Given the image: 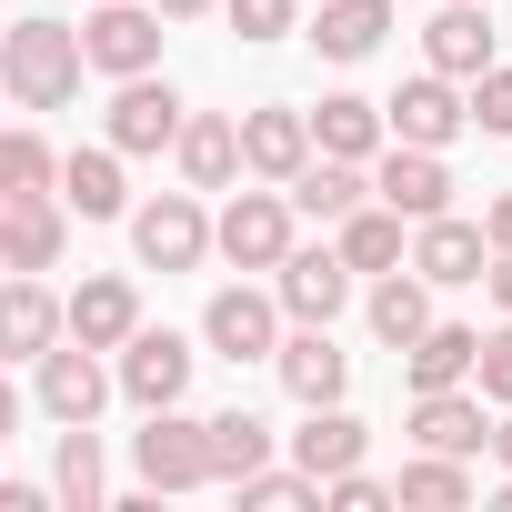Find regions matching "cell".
Wrapping results in <instances>:
<instances>
[{
	"label": "cell",
	"mask_w": 512,
	"mask_h": 512,
	"mask_svg": "<svg viewBox=\"0 0 512 512\" xmlns=\"http://www.w3.org/2000/svg\"><path fill=\"white\" fill-rule=\"evenodd\" d=\"M81 71H91V41L61 31V21H21L11 41H0V81H11L21 111H61L81 91Z\"/></svg>",
	"instance_id": "6da1fadb"
},
{
	"label": "cell",
	"mask_w": 512,
	"mask_h": 512,
	"mask_svg": "<svg viewBox=\"0 0 512 512\" xmlns=\"http://www.w3.org/2000/svg\"><path fill=\"white\" fill-rule=\"evenodd\" d=\"M161 0H91V21H81V41H91V71H111V81H141L151 61H161Z\"/></svg>",
	"instance_id": "7a4b0ae2"
},
{
	"label": "cell",
	"mask_w": 512,
	"mask_h": 512,
	"mask_svg": "<svg viewBox=\"0 0 512 512\" xmlns=\"http://www.w3.org/2000/svg\"><path fill=\"white\" fill-rule=\"evenodd\" d=\"M292 191H231V211H221V262L231 272H282L292 262Z\"/></svg>",
	"instance_id": "3957f363"
},
{
	"label": "cell",
	"mask_w": 512,
	"mask_h": 512,
	"mask_svg": "<svg viewBox=\"0 0 512 512\" xmlns=\"http://www.w3.org/2000/svg\"><path fill=\"white\" fill-rule=\"evenodd\" d=\"M131 251H141L151 272H191L201 251H221V221H201L191 191H161L151 211H131Z\"/></svg>",
	"instance_id": "277c9868"
},
{
	"label": "cell",
	"mask_w": 512,
	"mask_h": 512,
	"mask_svg": "<svg viewBox=\"0 0 512 512\" xmlns=\"http://www.w3.org/2000/svg\"><path fill=\"white\" fill-rule=\"evenodd\" d=\"M131 462H141L151 492H191V482H211V422H181V402H171V412H151Z\"/></svg>",
	"instance_id": "5b68a950"
},
{
	"label": "cell",
	"mask_w": 512,
	"mask_h": 512,
	"mask_svg": "<svg viewBox=\"0 0 512 512\" xmlns=\"http://www.w3.org/2000/svg\"><path fill=\"white\" fill-rule=\"evenodd\" d=\"M412 272H422V282H442V292H462V282H492V231H482V221H452V211H432V221H422V241H412Z\"/></svg>",
	"instance_id": "8992f818"
},
{
	"label": "cell",
	"mask_w": 512,
	"mask_h": 512,
	"mask_svg": "<svg viewBox=\"0 0 512 512\" xmlns=\"http://www.w3.org/2000/svg\"><path fill=\"white\" fill-rule=\"evenodd\" d=\"M382 111H392V141H422V151H442L452 131H472V101L452 91V71H422V81H402Z\"/></svg>",
	"instance_id": "52a82bcc"
},
{
	"label": "cell",
	"mask_w": 512,
	"mask_h": 512,
	"mask_svg": "<svg viewBox=\"0 0 512 512\" xmlns=\"http://www.w3.org/2000/svg\"><path fill=\"white\" fill-rule=\"evenodd\" d=\"M121 392H131L141 412H171V402L191 392V342H181V332H131V342H121Z\"/></svg>",
	"instance_id": "ba28073f"
},
{
	"label": "cell",
	"mask_w": 512,
	"mask_h": 512,
	"mask_svg": "<svg viewBox=\"0 0 512 512\" xmlns=\"http://www.w3.org/2000/svg\"><path fill=\"white\" fill-rule=\"evenodd\" d=\"M201 332H211V352H231V362H282V302H262V292H211Z\"/></svg>",
	"instance_id": "9c48e42d"
},
{
	"label": "cell",
	"mask_w": 512,
	"mask_h": 512,
	"mask_svg": "<svg viewBox=\"0 0 512 512\" xmlns=\"http://www.w3.org/2000/svg\"><path fill=\"white\" fill-rule=\"evenodd\" d=\"M372 191H382L402 221L452 211V171H442V151H422V141H392V151H382V171H372Z\"/></svg>",
	"instance_id": "30bf717a"
},
{
	"label": "cell",
	"mask_w": 512,
	"mask_h": 512,
	"mask_svg": "<svg viewBox=\"0 0 512 512\" xmlns=\"http://www.w3.org/2000/svg\"><path fill=\"white\" fill-rule=\"evenodd\" d=\"M101 402H111V372L91 362V342H81V332L51 342V352H41V412H51V422H91Z\"/></svg>",
	"instance_id": "8fae6325"
},
{
	"label": "cell",
	"mask_w": 512,
	"mask_h": 512,
	"mask_svg": "<svg viewBox=\"0 0 512 512\" xmlns=\"http://www.w3.org/2000/svg\"><path fill=\"white\" fill-rule=\"evenodd\" d=\"M322 141H312V111H251L241 121V171H262V181H302V161H312Z\"/></svg>",
	"instance_id": "7c38bea8"
},
{
	"label": "cell",
	"mask_w": 512,
	"mask_h": 512,
	"mask_svg": "<svg viewBox=\"0 0 512 512\" xmlns=\"http://www.w3.org/2000/svg\"><path fill=\"white\" fill-rule=\"evenodd\" d=\"M111 151H181V101H171V81H121V101H111Z\"/></svg>",
	"instance_id": "4fadbf2b"
},
{
	"label": "cell",
	"mask_w": 512,
	"mask_h": 512,
	"mask_svg": "<svg viewBox=\"0 0 512 512\" xmlns=\"http://www.w3.org/2000/svg\"><path fill=\"white\" fill-rule=\"evenodd\" d=\"M412 442L472 462V452L492 442V422H482V382H472V392H462V382H452V392H412Z\"/></svg>",
	"instance_id": "5bb4252c"
},
{
	"label": "cell",
	"mask_w": 512,
	"mask_h": 512,
	"mask_svg": "<svg viewBox=\"0 0 512 512\" xmlns=\"http://www.w3.org/2000/svg\"><path fill=\"white\" fill-rule=\"evenodd\" d=\"M51 262H61L51 191H11V201H0V272H51Z\"/></svg>",
	"instance_id": "9a60e30c"
},
{
	"label": "cell",
	"mask_w": 512,
	"mask_h": 512,
	"mask_svg": "<svg viewBox=\"0 0 512 512\" xmlns=\"http://www.w3.org/2000/svg\"><path fill=\"white\" fill-rule=\"evenodd\" d=\"M342 302H352L342 241H332V251H292V262H282V312H292V322H332Z\"/></svg>",
	"instance_id": "2e32d148"
},
{
	"label": "cell",
	"mask_w": 512,
	"mask_h": 512,
	"mask_svg": "<svg viewBox=\"0 0 512 512\" xmlns=\"http://www.w3.org/2000/svg\"><path fill=\"white\" fill-rule=\"evenodd\" d=\"M61 332H71V312L41 292V272H11V292H0V342H11V362H41Z\"/></svg>",
	"instance_id": "e0dca14e"
},
{
	"label": "cell",
	"mask_w": 512,
	"mask_h": 512,
	"mask_svg": "<svg viewBox=\"0 0 512 512\" xmlns=\"http://www.w3.org/2000/svg\"><path fill=\"white\" fill-rule=\"evenodd\" d=\"M342 382H352V362L332 352V322H302V332L282 342V392L312 412V402H342Z\"/></svg>",
	"instance_id": "ac0fdd59"
},
{
	"label": "cell",
	"mask_w": 512,
	"mask_h": 512,
	"mask_svg": "<svg viewBox=\"0 0 512 512\" xmlns=\"http://www.w3.org/2000/svg\"><path fill=\"white\" fill-rule=\"evenodd\" d=\"M71 332H81L91 352H121V342L141 332V292H131L121 272H101V282H81V292H71Z\"/></svg>",
	"instance_id": "d6986e66"
},
{
	"label": "cell",
	"mask_w": 512,
	"mask_h": 512,
	"mask_svg": "<svg viewBox=\"0 0 512 512\" xmlns=\"http://www.w3.org/2000/svg\"><path fill=\"white\" fill-rule=\"evenodd\" d=\"M402 372H412V392H452V382H472V372H482V332L432 322V332L402 352Z\"/></svg>",
	"instance_id": "ffe728a7"
},
{
	"label": "cell",
	"mask_w": 512,
	"mask_h": 512,
	"mask_svg": "<svg viewBox=\"0 0 512 512\" xmlns=\"http://www.w3.org/2000/svg\"><path fill=\"white\" fill-rule=\"evenodd\" d=\"M392 31V0H322V21H312V51L322 61H372Z\"/></svg>",
	"instance_id": "44dd1931"
},
{
	"label": "cell",
	"mask_w": 512,
	"mask_h": 512,
	"mask_svg": "<svg viewBox=\"0 0 512 512\" xmlns=\"http://www.w3.org/2000/svg\"><path fill=\"white\" fill-rule=\"evenodd\" d=\"M422 51H432V71H452V81H482L492 71V31H482V0H452V11L422 31Z\"/></svg>",
	"instance_id": "7402d4cb"
},
{
	"label": "cell",
	"mask_w": 512,
	"mask_h": 512,
	"mask_svg": "<svg viewBox=\"0 0 512 512\" xmlns=\"http://www.w3.org/2000/svg\"><path fill=\"white\" fill-rule=\"evenodd\" d=\"M382 121H392L382 101H352V91H332V101L312 111V141H322L332 161H372V151H382Z\"/></svg>",
	"instance_id": "603a6c76"
},
{
	"label": "cell",
	"mask_w": 512,
	"mask_h": 512,
	"mask_svg": "<svg viewBox=\"0 0 512 512\" xmlns=\"http://www.w3.org/2000/svg\"><path fill=\"white\" fill-rule=\"evenodd\" d=\"M231 171H241V121H221V111L181 121V181L191 191H221Z\"/></svg>",
	"instance_id": "cb8c5ba5"
},
{
	"label": "cell",
	"mask_w": 512,
	"mask_h": 512,
	"mask_svg": "<svg viewBox=\"0 0 512 512\" xmlns=\"http://www.w3.org/2000/svg\"><path fill=\"white\" fill-rule=\"evenodd\" d=\"M372 332H382L392 352H412V342L432 332V282H422V272H382V282H372Z\"/></svg>",
	"instance_id": "d4e9b609"
},
{
	"label": "cell",
	"mask_w": 512,
	"mask_h": 512,
	"mask_svg": "<svg viewBox=\"0 0 512 512\" xmlns=\"http://www.w3.org/2000/svg\"><path fill=\"white\" fill-rule=\"evenodd\" d=\"M362 442H372V432H362V422H352L342 402H312V422L292 432L302 472H322V482H332V472H352V462H362Z\"/></svg>",
	"instance_id": "484cf974"
},
{
	"label": "cell",
	"mask_w": 512,
	"mask_h": 512,
	"mask_svg": "<svg viewBox=\"0 0 512 512\" xmlns=\"http://www.w3.org/2000/svg\"><path fill=\"white\" fill-rule=\"evenodd\" d=\"M61 201H71L81 221H121V201H131V191H121V151H71V161H61Z\"/></svg>",
	"instance_id": "4316f807"
},
{
	"label": "cell",
	"mask_w": 512,
	"mask_h": 512,
	"mask_svg": "<svg viewBox=\"0 0 512 512\" xmlns=\"http://www.w3.org/2000/svg\"><path fill=\"white\" fill-rule=\"evenodd\" d=\"M362 191H372V181H362V161H332V151H322V161H302V181H292V201H302L312 221H352V211H362Z\"/></svg>",
	"instance_id": "83f0119b"
},
{
	"label": "cell",
	"mask_w": 512,
	"mask_h": 512,
	"mask_svg": "<svg viewBox=\"0 0 512 512\" xmlns=\"http://www.w3.org/2000/svg\"><path fill=\"white\" fill-rule=\"evenodd\" d=\"M342 262H352V272H392V262H402V211H392L382 191L342 221Z\"/></svg>",
	"instance_id": "f1b7e54d"
},
{
	"label": "cell",
	"mask_w": 512,
	"mask_h": 512,
	"mask_svg": "<svg viewBox=\"0 0 512 512\" xmlns=\"http://www.w3.org/2000/svg\"><path fill=\"white\" fill-rule=\"evenodd\" d=\"M262 462H272V432L251 422V412H221V422H211V482H231V492H241Z\"/></svg>",
	"instance_id": "f546056e"
},
{
	"label": "cell",
	"mask_w": 512,
	"mask_h": 512,
	"mask_svg": "<svg viewBox=\"0 0 512 512\" xmlns=\"http://www.w3.org/2000/svg\"><path fill=\"white\" fill-rule=\"evenodd\" d=\"M51 482H61L71 512H101V442H91V422H61V462H51Z\"/></svg>",
	"instance_id": "4dcf8cb0"
},
{
	"label": "cell",
	"mask_w": 512,
	"mask_h": 512,
	"mask_svg": "<svg viewBox=\"0 0 512 512\" xmlns=\"http://www.w3.org/2000/svg\"><path fill=\"white\" fill-rule=\"evenodd\" d=\"M402 502H422V512H462V502H472L462 452H422V462H402Z\"/></svg>",
	"instance_id": "1f68e13d"
},
{
	"label": "cell",
	"mask_w": 512,
	"mask_h": 512,
	"mask_svg": "<svg viewBox=\"0 0 512 512\" xmlns=\"http://www.w3.org/2000/svg\"><path fill=\"white\" fill-rule=\"evenodd\" d=\"M51 181V141L41 131H11V141H0V201H11V191H41Z\"/></svg>",
	"instance_id": "d6a6232c"
},
{
	"label": "cell",
	"mask_w": 512,
	"mask_h": 512,
	"mask_svg": "<svg viewBox=\"0 0 512 512\" xmlns=\"http://www.w3.org/2000/svg\"><path fill=\"white\" fill-rule=\"evenodd\" d=\"M221 11H231L241 41H282V31H292V0H221Z\"/></svg>",
	"instance_id": "836d02e7"
},
{
	"label": "cell",
	"mask_w": 512,
	"mask_h": 512,
	"mask_svg": "<svg viewBox=\"0 0 512 512\" xmlns=\"http://www.w3.org/2000/svg\"><path fill=\"white\" fill-rule=\"evenodd\" d=\"M472 131H502L512 141V71H482L472 81Z\"/></svg>",
	"instance_id": "e575fe53"
},
{
	"label": "cell",
	"mask_w": 512,
	"mask_h": 512,
	"mask_svg": "<svg viewBox=\"0 0 512 512\" xmlns=\"http://www.w3.org/2000/svg\"><path fill=\"white\" fill-rule=\"evenodd\" d=\"M332 502H342V512H382V502H402V482H372V472L352 462V472H332Z\"/></svg>",
	"instance_id": "d590c367"
},
{
	"label": "cell",
	"mask_w": 512,
	"mask_h": 512,
	"mask_svg": "<svg viewBox=\"0 0 512 512\" xmlns=\"http://www.w3.org/2000/svg\"><path fill=\"white\" fill-rule=\"evenodd\" d=\"M472 382H482V402H502V412H512V322L482 342V372H472Z\"/></svg>",
	"instance_id": "8d00e7d4"
},
{
	"label": "cell",
	"mask_w": 512,
	"mask_h": 512,
	"mask_svg": "<svg viewBox=\"0 0 512 512\" xmlns=\"http://www.w3.org/2000/svg\"><path fill=\"white\" fill-rule=\"evenodd\" d=\"M482 231H492V251H512V191H502V201L482 211Z\"/></svg>",
	"instance_id": "74e56055"
},
{
	"label": "cell",
	"mask_w": 512,
	"mask_h": 512,
	"mask_svg": "<svg viewBox=\"0 0 512 512\" xmlns=\"http://www.w3.org/2000/svg\"><path fill=\"white\" fill-rule=\"evenodd\" d=\"M492 302H502V322H512V251H492Z\"/></svg>",
	"instance_id": "f35d334b"
},
{
	"label": "cell",
	"mask_w": 512,
	"mask_h": 512,
	"mask_svg": "<svg viewBox=\"0 0 512 512\" xmlns=\"http://www.w3.org/2000/svg\"><path fill=\"white\" fill-rule=\"evenodd\" d=\"M161 11H171V21H201V11H211V0H161Z\"/></svg>",
	"instance_id": "ab89813d"
},
{
	"label": "cell",
	"mask_w": 512,
	"mask_h": 512,
	"mask_svg": "<svg viewBox=\"0 0 512 512\" xmlns=\"http://www.w3.org/2000/svg\"><path fill=\"white\" fill-rule=\"evenodd\" d=\"M492 452H502V472H512V422H492Z\"/></svg>",
	"instance_id": "60d3db41"
}]
</instances>
